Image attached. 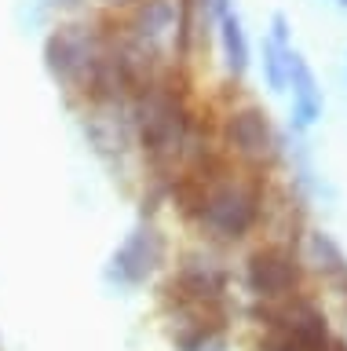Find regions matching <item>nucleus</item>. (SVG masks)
<instances>
[{
  "mask_svg": "<svg viewBox=\"0 0 347 351\" xmlns=\"http://www.w3.org/2000/svg\"><path fill=\"white\" fill-rule=\"evenodd\" d=\"M264 205H267L264 183L256 176L231 172L223 165L209 183H201V194H198V205H194L190 219L212 241H242L264 219Z\"/></svg>",
  "mask_w": 347,
  "mask_h": 351,
  "instance_id": "2",
  "label": "nucleus"
},
{
  "mask_svg": "<svg viewBox=\"0 0 347 351\" xmlns=\"http://www.w3.org/2000/svg\"><path fill=\"white\" fill-rule=\"evenodd\" d=\"M216 37H220V55H223V66L231 77H245L248 70V37H245V26H242V15L234 8H223L216 15Z\"/></svg>",
  "mask_w": 347,
  "mask_h": 351,
  "instance_id": "7",
  "label": "nucleus"
},
{
  "mask_svg": "<svg viewBox=\"0 0 347 351\" xmlns=\"http://www.w3.org/2000/svg\"><path fill=\"white\" fill-rule=\"evenodd\" d=\"M165 256H168L165 234H161L150 219H139V223L125 234L121 245L110 252L103 274L110 285H117V289H139V285H146L161 271Z\"/></svg>",
  "mask_w": 347,
  "mask_h": 351,
  "instance_id": "3",
  "label": "nucleus"
},
{
  "mask_svg": "<svg viewBox=\"0 0 347 351\" xmlns=\"http://www.w3.org/2000/svg\"><path fill=\"white\" fill-rule=\"evenodd\" d=\"M223 143H227V150L245 165H264V161L274 158V150H278V139H274V128H270L267 110H259L253 103L234 106L231 114L223 117Z\"/></svg>",
  "mask_w": 347,
  "mask_h": 351,
  "instance_id": "5",
  "label": "nucleus"
},
{
  "mask_svg": "<svg viewBox=\"0 0 347 351\" xmlns=\"http://www.w3.org/2000/svg\"><path fill=\"white\" fill-rule=\"evenodd\" d=\"M344 4H347V0H344Z\"/></svg>",
  "mask_w": 347,
  "mask_h": 351,
  "instance_id": "9",
  "label": "nucleus"
},
{
  "mask_svg": "<svg viewBox=\"0 0 347 351\" xmlns=\"http://www.w3.org/2000/svg\"><path fill=\"white\" fill-rule=\"evenodd\" d=\"M110 59V29L103 22H59L44 37V70L66 95L92 103Z\"/></svg>",
  "mask_w": 347,
  "mask_h": 351,
  "instance_id": "1",
  "label": "nucleus"
},
{
  "mask_svg": "<svg viewBox=\"0 0 347 351\" xmlns=\"http://www.w3.org/2000/svg\"><path fill=\"white\" fill-rule=\"evenodd\" d=\"M245 285L256 300L281 304L300 293V263L285 245H259L245 260Z\"/></svg>",
  "mask_w": 347,
  "mask_h": 351,
  "instance_id": "4",
  "label": "nucleus"
},
{
  "mask_svg": "<svg viewBox=\"0 0 347 351\" xmlns=\"http://www.w3.org/2000/svg\"><path fill=\"white\" fill-rule=\"evenodd\" d=\"M95 4H99L106 15H125V11H128V8H136L139 0H95Z\"/></svg>",
  "mask_w": 347,
  "mask_h": 351,
  "instance_id": "8",
  "label": "nucleus"
},
{
  "mask_svg": "<svg viewBox=\"0 0 347 351\" xmlns=\"http://www.w3.org/2000/svg\"><path fill=\"white\" fill-rule=\"evenodd\" d=\"M285 88H292V117L296 128H311L322 117V88L314 81V70L307 66L300 51H289V81Z\"/></svg>",
  "mask_w": 347,
  "mask_h": 351,
  "instance_id": "6",
  "label": "nucleus"
}]
</instances>
